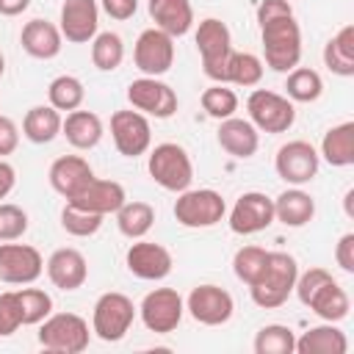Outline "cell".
<instances>
[{
    "mask_svg": "<svg viewBox=\"0 0 354 354\" xmlns=\"http://www.w3.org/2000/svg\"><path fill=\"white\" fill-rule=\"evenodd\" d=\"M260 41L266 53V66L274 72H290L301 58V28L293 14L260 22Z\"/></svg>",
    "mask_w": 354,
    "mask_h": 354,
    "instance_id": "6da1fadb",
    "label": "cell"
},
{
    "mask_svg": "<svg viewBox=\"0 0 354 354\" xmlns=\"http://www.w3.org/2000/svg\"><path fill=\"white\" fill-rule=\"evenodd\" d=\"M124 263H127V271L138 279H147V282H158V279H166L171 274V252L160 243H152V241H136L130 243L127 254H124Z\"/></svg>",
    "mask_w": 354,
    "mask_h": 354,
    "instance_id": "e0dca14e",
    "label": "cell"
},
{
    "mask_svg": "<svg viewBox=\"0 0 354 354\" xmlns=\"http://www.w3.org/2000/svg\"><path fill=\"white\" fill-rule=\"evenodd\" d=\"M19 326H22V313H19L17 293L14 290L0 293V332H3V337L14 335Z\"/></svg>",
    "mask_w": 354,
    "mask_h": 354,
    "instance_id": "7bdbcfd3",
    "label": "cell"
},
{
    "mask_svg": "<svg viewBox=\"0 0 354 354\" xmlns=\"http://www.w3.org/2000/svg\"><path fill=\"white\" fill-rule=\"evenodd\" d=\"M202 108L207 116L213 119H230L238 111V94L232 88H227V83H213L210 88L202 91Z\"/></svg>",
    "mask_w": 354,
    "mask_h": 354,
    "instance_id": "ab89813d",
    "label": "cell"
},
{
    "mask_svg": "<svg viewBox=\"0 0 354 354\" xmlns=\"http://www.w3.org/2000/svg\"><path fill=\"white\" fill-rule=\"evenodd\" d=\"M136 321V307L133 301L119 293V290H108L94 301V313H91V332L105 340V343H116L122 340L130 326Z\"/></svg>",
    "mask_w": 354,
    "mask_h": 354,
    "instance_id": "8992f818",
    "label": "cell"
},
{
    "mask_svg": "<svg viewBox=\"0 0 354 354\" xmlns=\"http://www.w3.org/2000/svg\"><path fill=\"white\" fill-rule=\"evenodd\" d=\"M58 30L72 44H86L97 36L100 25V6L97 0H64Z\"/></svg>",
    "mask_w": 354,
    "mask_h": 354,
    "instance_id": "ac0fdd59",
    "label": "cell"
},
{
    "mask_svg": "<svg viewBox=\"0 0 354 354\" xmlns=\"http://www.w3.org/2000/svg\"><path fill=\"white\" fill-rule=\"evenodd\" d=\"M324 64L332 75H354V25H343L324 47Z\"/></svg>",
    "mask_w": 354,
    "mask_h": 354,
    "instance_id": "f546056e",
    "label": "cell"
},
{
    "mask_svg": "<svg viewBox=\"0 0 354 354\" xmlns=\"http://www.w3.org/2000/svg\"><path fill=\"white\" fill-rule=\"evenodd\" d=\"M274 224V199L260 191H246L230 210V230L235 235H254Z\"/></svg>",
    "mask_w": 354,
    "mask_h": 354,
    "instance_id": "9a60e30c",
    "label": "cell"
},
{
    "mask_svg": "<svg viewBox=\"0 0 354 354\" xmlns=\"http://www.w3.org/2000/svg\"><path fill=\"white\" fill-rule=\"evenodd\" d=\"M127 102L141 111L144 116H155V119H169L177 111V94L169 83L158 80V77H138L127 86Z\"/></svg>",
    "mask_w": 354,
    "mask_h": 354,
    "instance_id": "7c38bea8",
    "label": "cell"
},
{
    "mask_svg": "<svg viewBox=\"0 0 354 354\" xmlns=\"http://www.w3.org/2000/svg\"><path fill=\"white\" fill-rule=\"evenodd\" d=\"M224 213H227V202L213 188H199V191L185 188L174 202V218L188 230L216 227L224 218Z\"/></svg>",
    "mask_w": 354,
    "mask_h": 354,
    "instance_id": "52a82bcc",
    "label": "cell"
},
{
    "mask_svg": "<svg viewBox=\"0 0 354 354\" xmlns=\"http://www.w3.org/2000/svg\"><path fill=\"white\" fill-rule=\"evenodd\" d=\"M304 307H310L321 321H329V324H337L348 315L351 310V301H348V293L340 288V282L335 277H329L326 282H321L304 301Z\"/></svg>",
    "mask_w": 354,
    "mask_h": 354,
    "instance_id": "cb8c5ba5",
    "label": "cell"
},
{
    "mask_svg": "<svg viewBox=\"0 0 354 354\" xmlns=\"http://www.w3.org/2000/svg\"><path fill=\"white\" fill-rule=\"evenodd\" d=\"M66 202H69V205H75V207H83V210H91V213L108 216V213H116V210L127 202V196H124L122 183L94 177L88 185H83V188H80L75 196H69Z\"/></svg>",
    "mask_w": 354,
    "mask_h": 354,
    "instance_id": "d6986e66",
    "label": "cell"
},
{
    "mask_svg": "<svg viewBox=\"0 0 354 354\" xmlns=\"http://www.w3.org/2000/svg\"><path fill=\"white\" fill-rule=\"evenodd\" d=\"M111 138L124 158H138L152 144L149 119L141 111H116L111 116Z\"/></svg>",
    "mask_w": 354,
    "mask_h": 354,
    "instance_id": "4fadbf2b",
    "label": "cell"
},
{
    "mask_svg": "<svg viewBox=\"0 0 354 354\" xmlns=\"http://www.w3.org/2000/svg\"><path fill=\"white\" fill-rule=\"evenodd\" d=\"M296 277H299V266H296L293 254H288V252H268V266H266L263 277L254 285H249L252 301L257 307H263V310L282 307L288 301V296L293 293Z\"/></svg>",
    "mask_w": 354,
    "mask_h": 354,
    "instance_id": "7a4b0ae2",
    "label": "cell"
},
{
    "mask_svg": "<svg viewBox=\"0 0 354 354\" xmlns=\"http://www.w3.org/2000/svg\"><path fill=\"white\" fill-rule=\"evenodd\" d=\"M102 218L105 216H100V213H91V210H83V207H75V205H64V210H61V227L69 232V235H75V238H88V235H94L100 227H102Z\"/></svg>",
    "mask_w": 354,
    "mask_h": 354,
    "instance_id": "60d3db41",
    "label": "cell"
},
{
    "mask_svg": "<svg viewBox=\"0 0 354 354\" xmlns=\"http://www.w3.org/2000/svg\"><path fill=\"white\" fill-rule=\"evenodd\" d=\"M47 277L61 290H77V288H83V282L88 277V263H86L83 252H77L72 246H64V249H55L50 254Z\"/></svg>",
    "mask_w": 354,
    "mask_h": 354,
    "instance_id": "ffe728a7",
    "label": "cell"
},
{
    "mask_svg": "<svg viewBox=\"0 0 354 354\" xmlns=\"http://www.w3.org/2000/svg\"><path fill=\"white\" fill-rule=\"evenodd\" d=\"M335 260L346 274H354V232L340 235V241L335 246Z\"/></svg>",
    "mask_w": 354,
    "mask_h": 354,
    "instance_id": "f6af8a7d",
    "label": "cell"
},
{
    "mask_svg": "<svg viewBox=\"0 0 354 354\" xmlns=\"http://www.w3.org/2000/svg\"><path fill=\"white\" fill-rule=\"evenodd\" d=\"M296 335L285 324H268L254 335V354H293Z\"/></svg>",
    "mask_w": 354,
    "mask_h": 354,
    "instance_id": "d590c367",
    "label": "cell"
},
{
    "mask_svg": "<svg viewBox=\"0 0 354 354\" xmlns=\"http://www.w3.org/2000/svg\"><path fill=\"white\" fill-rule=\"evenodd\" d=\"M196 50L202 55V72L213 83H224L227 80V64L232 55L230 28L216 17L202 19L196 28Z\"/></svg>",
    "mask_w": 354,
    "mask_h": 354,
    "instance_id": "3957f363",
    "label": "cell"
},
{
    "mask_svg": "<svg viewBox=\"0 0 354 354\" xmlns=\"http://www.w3.org/2000/svg\"><path fill=\"white\" fill-rule=\"evenodd\" d=\"M133 64L147 77H160L174 64V39L160 28H147L138 33L133 47Z\"/></svg>",
    "mask_w": 354,
    "mask_h": 354,
    "instance_id": "30bf717a",
    "label": "cell"
},
{
    "mask_svg": "<svg viewBox=\"0 0 354 354\" xmlns=\"http://www.w3.org/2000/svg\"><path fill=\"white\" fill-rule=\"evenodd\" d=\"M61 111L53 105H33L22 119V136L33 144H50L61 133Z\"/></svg>",
    "mask_w": 354,
    "mask_h": 354,
    "instance_id": "4dcf8cb0",
    "label": "cell"
},
{
    "mask_svg": "<svg viewBox=\"0 0 354 354\" xmlns=\"http://www.w3.org/2000/svg\"><path fill=\"white\" fill-rule=\"evenodd\" d=\"M288 14H293L290 0H260V6H257V22H266L274 17H288Z\"/></svg>",
    "mask_w": 354,
    "mask_h": 354,
    "instance_id": "7dc6e473",
    "label": "cell"
},
{
    "mask_svg": "<svg viewBox=\"0 0 354 354\" xmlns=\"http://www.w3.org/2000/svg\"><path fill=\"white\" fill-rule=\"evenodd\" d=\"M315 216V199L301 188H288L274 199V218L285 227H304Z\"/></svg>",
    "mask_w": 354,
    "mask_h": 354,
    "instance_id": "4316f807",
    "label": "cell"
},
{
    "mask_svg": "<svg viewBox=\"0 0 354 354\" xmlns=\"http://www.w3.org/2000/svg\"><path fill=\"white\" fill-rule=\"evenodd\" d=\"M263 77V61L254 55V53H235L230 55V64H227V80L224 83H232V86H257Z\"/></svg>",
    "mask_w": 354,
    "mask_h": 354,
    "instance_id": "8d00e7d4",
    "label": "cell"
},
{
    "mask_svg": "<svg viewBox=\"0 0 354 354\" xmlns=\"http://www.w3.org/2000/svg\"><path fill=\"white\" fill-rule=\"evenodd\" d=\"M147 169H149V177L166 188V191H185L194 180V163L185 152V147L174 144V141H163L158 144L152 152H149V160H147Z\"/></svg>",
    "mask_w": 354,
    "mask_h": 354,
    "instance_id": "5b68a950",
    "label": "cell"
},
{
    "mask_svg": "<svg viewBox=\"0 0 354 354\" xmlns=\"http://www.w3.org/2000/svg\"><path fill=\"white\" fill-rule=\"evenodd\" d=\"M285 91H288L290 102H315L324 94V80H321V75L315 69L296 66V69L288 72Z\"/></svg>",
    "mask_w": 354,
    "mask_h": 354,
    "instance_id": "836d02e7",
    "label": "cell"
},
{
    "mask_svg": "<svg viewBox=\"0 0 354 354\" xmlns=\"http://www.w3.org/2000/svg\"><path fill=\"white\" fill-rule=\"evenodd\" d=\"M351 199H354V191H346V213L351 216Z\"/></svg>",
    "mask_w": 354,
    "mask_h": 354,
    "instance_id": "f907efd6",
    "label": "cell"
},
{
    "mask_svg": "<svg viewBox=\"0 0 354 354\" xmlns=\"http://www.w3.org/2000/svg\"><path fill=\"white\" fill-rule=\"evenodd\" d=\"M61 133L75 149H94L102 138V119L94 111H69L61 122Z\"/></svg>",
    "mask_w": 354,
    "mask_h": 354,
    "instance_id": "484cf974",
    "label": "cell"
},
{
    "mask_svg": "<svg viewBox=\"0 0 354 354\" xmlns=\"http://www.w3.org/2000/svg\"><path fill=\"white\" fill-rule=\"evenodd\" d=\"M47 177H50L53 191L61 194L64 199H69L83 185H88L94 180V171H91V166H88L86 158H80V155H61V158L53 160Z\"/></svg>",
    "mask_w": 354,
    "mask_h": 354,
    "instance_id": "44dd1931",
    "label": "cell"
},
{
    "mask_svg": "<svg viewBox=\"0 0 354 354\" xmlns=\"http://www.w3.org/2000/svg\"><path fill=\"white\" fill-rule=\"evenodd\" d=\"M47 97H50V105L55 111H77L83 105V97H86V88L83 83L75 77V75H58L50 88H47Z\"/></svg>",
    "mask_w": 354,
    "mask_h": 354,
    "instance_id": "e575fe53",
    "label": "cell"
},
{
    "mask_svg": "<svg viewBox=\"0 0 354 354\" xmlns=\"http://www.w3.org/2000/svg\"><path fill=\"white\" fill-rule=\"evenodd\" d=\"M17 147H19V130H17V124H14V119H8V116L0 113V158L11 155Z\"/></svg>",
    "mask_w": 354,
    "mask_h": 354,
    "instance_id": "ee69618b",
    "label": "cell"
},
{
    "mask_svg": "<svg viewBox=\"0 0 354 354\" xmlns=\"http://www.w3.org/2000/svg\"><path fill=\"white\" fill-rule=\"evenodd\" d=\"M6 72V58H3V53H0V75Z\"/></svg>",
    "mask_w": 354,
    "mask_h": 354,
    "instance_id": "816d5d0a",
    "label": "cell"
},
{
    "mask_svg": "<svg viewBox=\"0 0 354 354\" xmlns=\"http://www.w3.org/2000/svg\"><path fill=\"white\" fill-rule=\"evenodd\" d=\"M88 324L75 313H50L39 329V346L53 354H80L88 348Z\"/></svg>",
    "mask_w": 354,
    "mask_h": 354,
    "instance_id": "277c9868",
    "label": "cell"
},
{
    "mask_svg": "<svg viewBox=\"0 0 354 354\" xmlns=\"http://www.w3.org/2000/svg\"><path fill=\"white\" fill-rule=\"evenodd\" d=\"M102 11L111 17V19H130L136 11H138V0H100Z\"/></svg>",
    "mask_w": 354,
    "mask_h": 354,
    "instance_id": "bcb514c9",
    "label": "cell"
},
{
    "mask_svg": "<svg viewBox=\"0 0 354 354\" xmlns=\"http://www.w3.org/2000/svg\"><path fill=\"white\" fill-rule=\"evenodd\" d=\"M246 111H249V122L263 133H285L296 122L293 102L268 88H254L246 100Z\"/></svg>",
    "mask_w": 354,
    "mask_h": 354,
    "instance_id": "ba28073f",
    "label": "cell"
},
{
    "mask_svg": "<svg viewBox=\"0 0 354 354\" xmlns=\"http://www.w3.org/2000/svg\"><path fill=\"white\" fill-rule=\"evenodd\" d=\"M296 351L299 354H346L348 340L335 324H318L310 326L301 337H296Z\"/></svg>",
    "mask_w": 354,
    "mask_h": 354,
    "instance_id": "f1b7e54d",
    "label": "cell"
},
{
    "mask_svg": "<svg viewBox=\"0 0 354 354\" xmlns=\"http://www.w3.org/2000/svg\"><path fill=\"white\" fill-rule=\"evenodd\" d=\"M14 183H17V171L8 160L0 158V199H6L11 191H14Z\"/></svg>",
    "mask_w": 354,
    "mask_h": 354,
    "instance_id": "c3c4849f",
    "label": "cell"
},
{
    "mask_svg": "<svg viewBox=\"0 0 354 354\" xmlns=\"http://www.w3.org/2000/svg\"><path fill=\"white\" fill-rule=\"evenodd\" d=\"M216 138H218V147L232 158H252L260 147L257 127L249 119H238V116L221 119Z\"/></svg>",
    "mask_w": 354,
    "mask_h": 354,
    "instance_id": "7402d4cb",
    "label": "cell"
},
{
    "mask_svg": "<svg viewBox=\"0 0 354 354\" xmlns=\"http://www.w3.org/2000/svg\"><path fill=\"white\" fill-rule=\"evenodd\" d=\"M147 11L155 22V28H160L163 33L174 36H185L194 25V8L191 0H149Z\"/></svg>",
    "mask_w": 354,
    "mask_h": 354,
    "instance_id": "d4e9b609",
    "label": "cell"
},
{
    "mask_svg": "<svg viewBox=\"0 0 354 354\" xmlns=\"http://www.w3.org/2000/svg\"><path fill=\"white\" fill-rule=\"evenodd\" d=\"M30 6V0H0V14L3 17H17Z\"/></svg>",
    "mask_w": 354,
    "mask_h": 354,
    "instance_id": "681fc988",
    "label": "cell"
},
{
    "mask_svg": "<svg viewBox=\"0 0 354 354\" xmlns=\"http://www.w3.org/2000/svg\"><path fill=\"white\" fill-rule=\"evenodd\" d=\"M61 41H64V36H61L58 25H53L47 19H30V22H25V28L19 33L22 50L39 61L55 58L61 53Z\"/></svg>",
    "mask_w": 354,
    "mask_h": 354,
    "instance_id": "603a6c76",
    "label": "cell"
},
{
    "mask_svg": "<svg viewBox=\"0 0 354 354\" xmlns=\"http://www.w3.org/2000/svg\"><path fill=\"white\" fill-rule=\"evenodd\" d=\"M141 321L149 332L155 335H169L180 326L183 313H185V301L174 288H155L141 299Z\"/></svg>",
    "mask_w": 354,
    "mask_h": 354,
    "instance_id": "9c48e42d",
    "label": "cell"
},
{
    "mask_svg": "<svg viewBox=\"0 0 354 354\" xmlns=\"http://www.w3.org/2000/svg\"><path fill=\"white\" fill-rule=\"evenodd\" d=\"M122 61H124V41L119 33L105 30L91 39V64L100 72H113V69H119Z\"/></svg>",
    "mask_w": 354,
    "mask_h": 354,
    "instance_id": "d6a6232c",
    "label": "cell"
},
{
    "mask_svg": "<svg viewBox=\"0 0 354 354\" xmlns=\"http://www.w3.org/2000/svg\"><path fill=\"white\" fill-rule=\"evenodd\" d=\"M268 266V252L263 246H241L232 257V271L241 282L254 285Z\"/></svg>",
    "mask_w": 354,
    "mask_h": 354,
    "instance_id": "74e56055",
    "label": "cell"
},
{
    "mask_svg": "<svg viewBox=\"0 0 354 354\" xmlns=\"http://www.w3.org/2000/svg\"><path fill=\"white\" fill-rule=\"evenodd\" d=\"M28 230V213L19 205L0 202V241H17Z\"/></svg>",
    "mask_w": 354,
    "mask_h": 354,
    "instance_id": "b9f144b4",
    "label": "cell"
},
{
    "mask_svg": "<svg viewBox=\"0 0 354 354\" xmlns=\"http://www.w3.org/2000/svg\"><path fill=\"white\" fill-rule=\"evenodd\" d=\"M329 166L346 169L354 163V122H340L329 127L321 138V152H318Z\"/></svg>",
    "mask_w": 354,
    "mask_h": 354,
    "instance_id": "83f0119b",
    "label": "cell"
},
{
    "mask_svg": "<svg viewBox=\"0 0 354 354\" xmlns=\"http://www.w3.org/2000/svg\"><path fill=\"white\" fill-rule=\"evenodd\" d=\"M14 293H17V301H19L22 326L41 324L53 313V299L41 288H22V290H14Z\"/></svg>",
    "mask_w": 354,
    "mask_h": 354,
    "instance_id": "f35d334b",
    "label": "cell"
},
{
    "mask_svg": "<svg viewBox=\"0 0 354 354\" xmlns=\"http://www.w3.org/2000/svg\"><path fill=\"white\" fill-rule=\"evenodd\" d=\"M44 260L30 243H0V279L8 285H30L41 277Z\"/></svg>",
    "mask_w": 354,
    "mask_h": 354,
    "instance_id": "2e32d148",
    "label": "cell"
},
{
    "mask_svg": "<svg viewBox=\"0 0 354 354\" xmlns=\"http://www.w3.org/2000/svg\"><path fill=\"white\" fill-rule=\"evenodd\" d=\"M185 310L202 326H221L232 318L235 301L218 285H196L185 299Z\"/></svg>",
    "mask_w": 354,
    "mask_h": 354,
    "instance_id": "5bb4252c",
    "label": "cell"
},
{
    "mask_svg": "<svg viewBox=\"0 0 354 354\" xmlns=\"http://www.w3.org/2000/svg\"><path fill=\"white\" fill-rule=\"evenodd\" d=\"M0 337H3V332H0Z\"/></svg>",
    "mask_w": 354,
    "mask_h": 354,
    "instance_id": "f5cc1de1",
    "label": "cell"
},
{
    "mask_svg": "<svg viewBox=\"0 0 354 354\" xmlns=\"http://www.w3.org/2000/svg\"><path fill=\"white\" fill-rule=\"evenodd\" d=\"M155 224V210L149 202H124L119 210H116V227L124 238L130 241H138L144 238Z\"/></svg>",
    "mask_w": 354,
    "mask_h": 354,
    "instance_id": "1f68e13d",
    "label": "cell"
},
{
    "mask_svg": "<svg viewBox=\"0 0 354 354\" xmlns=\"http://www.w3.org/2000/svg\"><path fill=\"white\" fill-rule=\"evenodd\" d=\"M318 166H321V155L315 152V147L310 141H301V138L282 144L274 158V169H277L279 180H285L290 185L310 183L318 174Z\"/></svg>",
    "mask_w": 354,
    "mask_h": 354,
    "instance_id": "8fae6325",
    "label": "cell"
}]
</instances>
